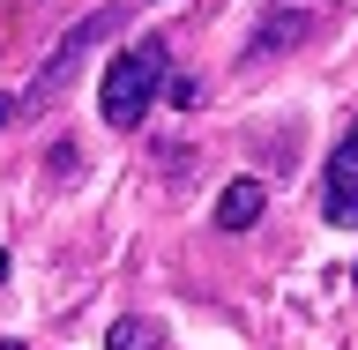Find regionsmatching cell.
Returning a JSON list of instances; mask_svg holds the SVG:
<instances>
[{
  "label": "cell",
  "instance_id": "6da1fadb",
  "mask_svg": "<svg viewBox=\"0 0 358 350\" xmlns=\"http://www.w3.org/2000/svg\"><path fill=\"white\" fill-rule=\"evenodd\" d=\"M164 67H172V45L164 38H142V45H127V52H112L105 82H97V112H105L112 127H134V119L157 105Z\"/></svg>",
  "mask_w": 358,
  "mask_h": 350
},
{
  "label": "cell",
  "instance_id": "7a4b0ae2",
  "mask_svg": "<svg viewBox=\"0 0 358 350\" xmlns=\"http://www.w3.org/2000/svg\"><path fill=\"white\" fill-rule=\"evenodd\" d=\"M336 0H276L262 15V30H254V60H268V52H291V45H306L313 30H321V15H329Z\"/></svg>",
  "mask_w": 358,
  "mask_h": 350
},
{
  "label": "cell",
  "instance_id": "3957f363",
  "mask_svg": "<svg viewBox=\"0 0 358 350\" xmlns=\"http://www.w3.org/2000/svg\"><path fill=\"white\" fill-rule=\"evenodd\" d=\"M321 217H329L336 231L358 217V142H351V134L329 150V172H321Z\"/></svg>",
  "mask_w": 358,
  "mask_h": 350
},
{
  "label": "cell",
  "instance_id": "277c9868",
  "mask_svg": "<svg viewBox=\"0 0 358 350\" xmlns=\"http://www.w3.org/2000/svg\"><path fill=\"white\" fill-rule=\"evenodd\" d=\"M105 30H120V8H97V15H90V22H75V30H67V38H60V52L45 60L38 89H52V82H60V75H67V67H75V60H83V52H90V45L105 38Z\"/></svg>",
  "mask_w": 358,
  "mask_h": 350
},
{
  "label": "cell",
  "instance_id": "5b68a950",
  "mask_svg": "<svg viewBox=\"0 0 358 350\" xmlns=\"http://www.w3.org/2000/svg\"><path fill=\"white\" fill-rule=\"evenodd\" d=\"M262 209H268L262 179H254V172H246V179H231V187L217 194V231H246V224L262 217Z\"/></svg>",
  "mask_w": 358,
  "mask_h": 350
},
{
  "label": "cell",
  "instance_id": "8992f818",
  "mask_svg": "<svg viewBox=\"0 0 358 350\" xmlns=\"http://www.w3.org/2000/svg\"><path fill=\"white\" fill-rule=\"evenodd\" d=\"M105 350H157V321H142V313H127V321H112Z\"/></svg>",
  "mask_w": 358,
  "mask_h": 350
},
{
  "label": "cell",
  "instance_id": "52a82bcc",
  "mask_svg": "<svg viewBox=\"0 0 358 350\" xmlns=\"http://www.w3.org/2000/svg\"><path fill=\"white\" fill-rule=\"evenodd\" d=\"M15 112H22V105H15V97H8V89H0V127H8V119H15Z\"/></svg>",
  "mask_w": 358,
  "mask_h": 350
},
{
  "label": "cell",
  "instance_id": "ba28073f",
  "mask_svg": "<svg viewBox=\"0 0 358 350\" xmlns=\"http://www.w3.org/2000/svg\"><path fill=\"white\" fill-rule=\"evenodd\" d=\"M0 350H22V343H15V335H0Z\"/></svg>",
  "mask_w": 358,
  "mask_h": 350
}]
</instances>
